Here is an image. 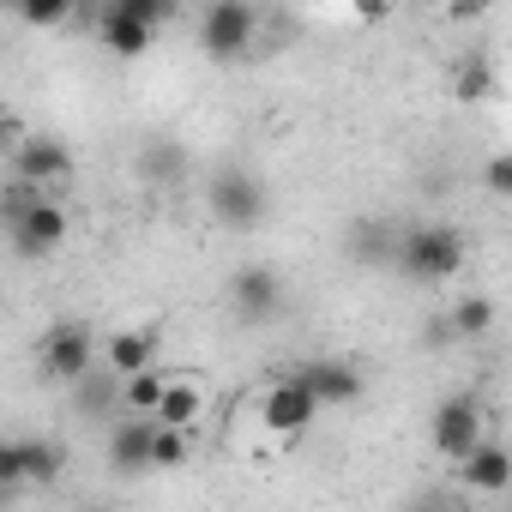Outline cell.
I'll return each mask as SVG.
<instances>
[{"label":"cell","instance_id":"obj_26","mask_svg":"<svg viewBox=\"0 0 512 512\" xmlns=\"http://www.w3.org/2000/svg\"><path fill=\"white\" fill-rule=\"evenodd\" d=\"M482 181H488V193H512V157L494 151V157L482 163Z\"/></svg>","mask_w":512,"mask_h":512},{"label":"cell","instance_id":"obj_9","mask_svg":"<svg viewBox=\"0 0 512 512\" xmlns=\"http://www.w3.org/2000/svg\"><path fill=\"white\" fill-rule=\"evenodd\" d=\"M434 452L446 458V464H458L476 440H482V404L476 398H464V392H452V398H440V410H434Z\"/></svg>","mask_w":512,"mask_h":512},{"label":"cell","instance_id":"obj_16","mask_svg":"<svg viewBox=\"0 0 512 512\" xmlns=\"http://www.w3.org/2000/svg\"><path fill=\"white\" fill-rule=\"evenodd\" d=\"M458 470H464V488H476V494H506V488H512V458H506V446L488 440V434L458 458Z\"/></svg>","mask_w":512,"mask_h":512},{"label":"cell","instance_id":"obj_6","mask_svg":"<svg viewBox=\"0 0 512 512\" xmlns=\"http://www.w3.org/2000/svg\"><path fill=\"white\" fill-rule=\"evenodd\" d=\"M85 362H97V332H91L85 320H55V326L37 338V368H43V380L67 386Z\"/></svg>","mask_w":512,"mask_h":512},{"label":"cell","instance_id":"obj_13","mask_svg":"<svg viewBox=\"0 0 512 512\" xmlns=\"http://www.w3.org/2000/svg\"><path fill=\"white\" fill-rule=\"evenodd\" d=\"M13 458H19V482L25 488H49L67 470V446L49 440V434H13Z\"/></svg>","mask_w":512,"mask_h":512},{"label":"cell","instance_id":"obj_10","mask_svg":"<svg viewBox=\"0 0 512 512\" xmlns=\"http://www.w3.org/2000/svg\"><path fill=\"white\" fill-rule=\"evenodd\" d=\"M314 416H320V404H314V392H308L296 374H278V380L266 386V398H260V422H266L272 434H302Z\"/></svg>","mask_w":512,"mask_h":512},{"label":"cell","instance_id":"obj_23","mask_svg":"<svg viewBox=\"0 0 512 512\" xmlns=\"http://www.w3.org/2000/svg\"><path fill=\"white\" fill-rule=\"evenodd\" d=\"M79 7V0H19V19L31 25V31H55V25H67V13Z\"/></svg>","mask_w":512,"mask_h":512},{"label":"cell","instance_id":"obj_2","mask_svg":"<svg viewBox=\"0 0 512 512\" xmlns=\"http://www.w3.org/2000/svg\"><path fill=\"white\" fill-rule=\"evenodd\" d=\"M253 43H260V7H253V0H205L199 49L211 61H241Z\"/></svg>","mask_w":512,"mask_h":512},{"label":"cell","instance_id":"obj_25","mask_svg":"<svg viewBox=\"0 0 512 512\" xmlns=\"http://www.w3.org/2000/svg\"><path fill=\"white\" fill-rule=\"evenodd\" d=\"M121 7H127V13H139L151 31H163V25L181 13V0H121Z\"/></svg>","mask_w":512,"mask_h":512},{"label":"cell","instance_id":"obj_18","mask_svg":"<svg viewBox=\"0 0 512 512\" xmlns=\"http://www.w3.org/2000/svg\"><path fill=\"white\" fill-rule=\"evenodd\" d=\"M199 410H205V392L193 386V380H163V392H157V422H199Z\"/></svg>","mask_w":512,"mask_h":512},{"label":"cell","instance_id":"obj_15","mask_svg":"<svg viewBox=\"0 0 512 512\" xmlns=\"http://www.w3.org/2000/svg\"><path fill=\"white\" fill-rule=\"evenodd\" d=\"M344 253L356 266H374V272H392V253H398V223L386 217H356L350 235H344Z\"/></svg>","mask_w":512,"mask_h":512},{"label":"cell","instance_id":"obj_7","mask_svg":"<svg viewBox=\"0 0 512 512\" xmlns=\"http://www.w3.org/2000/svg\"><path fill=\"white\" fill-rule=\"evenodd\" d=\"M290 374L314 392V404H320V410H344V404H356V398H362V368H356V362L314 356V362H296Z\"/></svg>","mask_w":512,"mask_h":512},{"label":"cell","instance_id":"obj_27","mask_svg":"<svg viewBox=\"0 0 512 512\" xmlns=\"http://www.w3.org/2000/svg\"><path fill=\"white\" fill-rule=\"evenodd\" d=\"M392 13V0H356V19H368V25H380Z\"/></svg>","mask_w":512,"mask_h":512},{"label":"cell","instance_id":"obj_5","mask_svg":"<svg viewBox=\"0 0 512 512\" xmlns=\"http://www.w3.org/2000/svg\"><path fill=\"white\" fill-rule=\"evenodd\" d=\"M229 308L241 314V326H266V320H278L284 308H290V290H284V272L278 266H241L235 278H229Z\"/></svg>","mask_w":512,"mask_h":512},{"label":"cell","instance_id":"obj_22","mask_svg":"<svg viewBox=\"0 0 512 512\" xmlns=\"http://www.w3.org/2000/svg\"><path fill=\"white\" fill-rule=\"evenodd\" d=\"M163 380H169V374H157V362H151V368H133V374H121V404L151 416V410H157V392H163Z\"/></svg>","mask_w":512,"mask_h":512},{"label":"cell","instance_id":"obj_24","mask_svg":"<svg viewBox=\"0 0 512 512\" xmlns=\"http://www.w3.org/2000/svg\"><path fill=\"white\" fill-rule=\"evenodd\" d=\"M488 91H494V67H488L482 55H476V61H464V67H458V97H464V103H476V97H488Z\"/></svg>","mask_w":512,"mask_h":512},{"label":"cell","instance_id":"obj_11","mask_svg":"<svg viewBox=\"0 0 512 512\" xmlns=\"http://www.w3.org/2000/svg\"><path fill=\"white\" fill-rule=\"evenodd\" d=\"M151 428H157V416H145V410H121L109 422V470L115 476H145L151 470Z\"/></svg>","mask_w":512,"mask_h":512},{"label":"cell","instance_id":"obj_12","mask_svg":"<svg viewBox=\"0 0 512 512\" xmlns=\"http://www.w3.org/2000/svg\"><path fill=\"white\" fill-rule=\"evenodd\" d=\"M19 175L25 181H37V187H61V181H73V169H79V157H73V145H61L55 133H31V139H19Z\"/></svg>","mask_w":512,"mask_h":512},{"label":"cell","instance_id":"obj_14","mask_svg":"<svg viewBox=\"0 0 512 512\" xmlns=\"http://www.w3.org/2000/svg\"><path fill=\"white\" fill-rule=\"evenodd\" d=\"M97 37H103V49H109V55H121V61H139V55L157 43V31H151L139 13H127L121 0H109V7H103V19H97Z\"/></svg>","mask_w":512,"mask_h":512},{"label":"cell","instance_id":"obj_4","mask_svg":"<svg viewBox=\"0 0 512 512\" xmlns=\"http://www.w3.org/2000/svg\"><path fill=\"white\" fill-rule=\"evenodd\" d=\"M205 205H211V217H217L223 229H241V235H247V229H260L266 211H272L260 175H247V169H217L211 187H205Z\"/></svg>","mask_w":512,"mask_h":512},{"label":"cell","instance_id":"obj_8","mask_svg":"<svg viewBox=\"0 0 512 512\" xmlns=\"http://www.w3.org/2000/svg\"><path fill=\"white\" fill-rule=\"evenodd\" d=\"M67 392H73V410L85 416V422H97V428H109L127 404H121V374L109 368V362H85L73 380H67Z\"/></svg>","mask_w":512,"mask_h":512},{"label":"cell","instance_id":"obj_21","mask_svg":"<svg viewBox=\"0 0 512 512\" xmlns=\"http://www.w3.org/2000/svg\"><path fill=\"white\" fill-rule=\"evenodd\" d=\"M187 458H193L187 428H181V422H157V428H151V470H181Z\"/></svg>","mask_w":512,"mask_h":512},{"label":"cell","instance_id":"obj_19","mask_svg":"<svg viewBox=\"0 0 512 512\" xmlns=\"http://www.w3.org/2000/svg\"><path fill=\"white\" fill-rule=\"evenodd\" d=\"M181 169H187V151H181L175 139H151V145L139 151V175H145L151 187H169V181H181Z\"/></svg>","mask_w":512,"mask_h":512},{"label":"cell","instance_id":"obj_20","mask_svg":"<svg viewBox=\"0 0 512 512\" xmlns=\"http://www.w3.org/2000/svg\"><path fill=\"white\" fill-rule=\"evenodd\" d=\"M494 320H500L494 296H464V302L446 314V332H452V338H488V332H494Z\"/></svg>","mask_w":512,"mask_h":512},{"label":"cell","instance_id":"obj_17","mask_svg":"<svg viewBox=\"0 0 512 512\" xmlns=\"http://www.w3.org/2000/svg\"><path fill=\"white\" fill-rule=\"evenodd\" d=\"M103 362H109L115 374L151 368V362H157V332H145V326H133V332H109V338H103Z\"/></svg>","mask_w":512,"mask_h":512},{"label":"cell","instance_id":"obj_3","mask_svg":"<svg viewBox=\"0 0 512 512\" xmlns=\"http://www.w3.org/2000/svg\"><path fill=\"white\" fill-rule=\"evenodd\" d=\"M0 235L13 241L19 260H49V253L67 241V205L49 199V193H31L7 223H0Z\"/></svg>","mask_w":512,"mask_h":512},{"label":"cell","instance_id":"obj_1","mask_svg":"<svg viewBox=\"0 0 512 512\" xmlns=\"http://www.w3.org/2000/svg\"><path fill=\"white\" fill-rule=\"evenodd\" d=\"M392 272H404L410 284H452L464 272V235L452 223H410V229H398Z\"/></svg>","mask_w":512,"mask_h":512},{"label":"cell","instance_id":"obj_28","mask_svg":"<svg viewBox=\"0 0 512 512\" xmlns=\"http://www.w3.org/2000/svg\"><path fill=\"white\" fill-rule=\"evenodd\" d=\"M7 7H19V0H7Z\"/></svg>","mask_w":512,"mask_h":512}]
</instances>
